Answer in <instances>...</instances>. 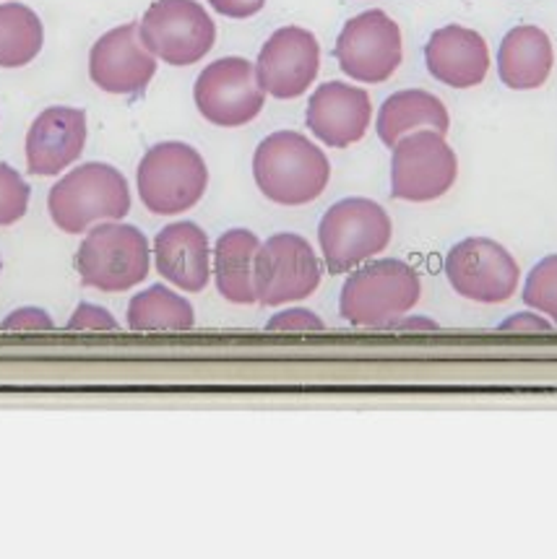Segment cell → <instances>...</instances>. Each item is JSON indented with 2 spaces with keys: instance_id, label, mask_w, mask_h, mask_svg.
Here are the masks:
<instances>
[{
  "instance_id": "484cf974",
  "label": "cell",
  "mask_w": 557,
  "mask_h": 559,
  "mask_svg": "<svg viewBox=\"0 0 557 559\" xmlns=\"http://www.w3.org/2000/svg\"><path fill=\"white\" fill-rule=\"evenodd\" d=\"M269 331H284V333H300V331H323V320L316 316V312L305 308H292L276 312L274 318L266 323Z\"/></svg>"
},
{
  "instance_id": "cb8c5ba5",
  "label": "cell",
  "mask_w": 557,
  "mask_h": 559,
  "mask_svg": "<svg viewBox=\"0 0 557 559\" xmlns=\"http://www.w3.org/2000/svg\"><path fill=\"white\" fill-rule=\"evenodd\" d=\"M524 305L547 316L557 325V255L542 258L529 271L524 284Z\"/></svg>"
},
{
  "instance_id": "83f0119b",
  "label": "cell",
  "mask_w": 557,
  "mask_h": 559,
  "mask_svg": "<svg viewBox=\"0 0 557 559\" xmlns=\"http://www.w3.org/2000/svg\"><path fill=\"white\" fill-rule=\"evenodd\" d=\"M3 331H52V320L39 308H22L11 312L0 325Z\"/></svg>"
},
{
  "instance_id": "277c9868",
  "label": "cell",
  "mask_w": 557,
  "mask_h": 559,
  "mask_svg": "<svg viewBox=\"0 0 557 559\" xmlns=\"http://www.w3.org/2000/svg\"><path fill=\"white\" fill-rule=\"evenodd\" d=\"M141 203L156 216L186 214L209 188V167L193 146L165 141L149 148L135 173Z\"/></svg>"
},
{
  "instance_id": "e0dca14e",
  "label": "cell",
  "mask_w": 557,
  "mask_h": 559,
  "mask_svg": "<svg viewBox=\"0 0 557 559\" xmlns=\"http://www.w3.org/2000/svg\"><path fill=\"white\" fill-rule=\"evenodd\" d=\"M425 66L432 79L451 88H472L490 71V50L479 32L448 24L430 34L425 45Z\"/></svg>"
},
{
  "instance_id": "ac0fdd59",
  "label": "cell",
  "mask_w": 557,
  "mask_h": 559,
  "mask_svg": "<svg viewBox=\"0 0 557 559\" xmlns=\"http://www.w3.org/2000/svg\"><path fill=\"white\" fill-rule=\"evenodd\" d=\"M154 263L167 284L199 295L212 278V248L199 224L173 222L156 235Z\"/></svg>"
},
{
  "instance_id": "9a60e30c",
  "label": "cell",
  "mask_w": 557,
  "mask_h": 559,
  "mask_svg": "<svg viewBox=\"0 0 557 559\" xmlns=\"http://www.w3.org/2000/svg\"><path fill=\"white\" fill-rule=\"evenodd\" d=\"M372 120V102L365 88L344 81H329L308 102V128L331 148H346L363 141Z\"/></svg>"
},
{
  "instance_id": "5b68a950",
  "label": "cell",
  "mask_w": 557,
  "mask_h": 559,
  "mask_svg": "<svg viewBox=\"0 0 557 559\" xmlns=\"http://www.w3.org/2000/svg\"><path fill=\"white\" fill-rule=\"evenodd\" d=\"M149 265H152V250L146 235L123 222L94 224L76 255L81 284L110 295L128 292L144 282Z\"/></svg>"
},
{
  "instance_id": "7a4b0ae2",
  "label": "cell",
  "mask_w": 557,
  "mask_h": 559,
  "mask_svg": "<svg viewBox=\"0 0 557 559\" xmlns=\"http://www.w3.org/2000/svg\"><path fill=\"white\" fill-rule=\"evenodd\" d=\"M423 297V282L410 263L386 258L346 278L339 295V312L355 329H389L393 320L414 310Z\"/></svg>"
},
{
  "instance_id": "6da1fadb",
  "label": "cell",
  "mask_w": 557,
  "mask_h": 559,
  "mask_svg": "<svg viewBox=\"0 0 557 559\" xmlns=\"http://www.w3.org/2000/svg\"><path fill=\"white\" fill-rule=\"evenodd\" d=\"M256 186L278 206H305L329 188L331 162L303 133L276 131L253 154Z\"/></svg>"
},
{
  "instance_id": "7c38bea8",
  "label": "cell",
  "mask_w": 557,
  "mask_h": 559,
  "mask_svg": "<svg viewBox=\"0 0 557 559\" xmlns=\"http://www.w3.org/2000/svg\"><path fill=\"white\" fill-rule=\"evenodd\" d=\"M334 56L349 79L383 84L402 66V29L386 11H365L344 24Z\"/></svg>"
},
{
  "instance_id": "1f68e13d",
  "label": "cell",
  "mask_w": 557,
  "mask_h": 559,
  "mask_svg": "<svg viewBox=\"0 0 557 559\" xmlns=\"http://www.w3.org/2000/svg\"><path fill=\"white\" fill-rule=\"evenodd\" d=\"M0 265H3V263H0Z\"/></svg>"
},
{
  "instance_id": "f1b7e54d",
  "label": "cell",
  "mask_w": 557,
  "mask_h": 559,
  "mask_svg": "<svg viewBox=\"0 0 557 559\" xmlns=\"http://www.w3.org/2000/svg\"><path fill=\"white\" fill-rule=\"evenodd\" d=\"M555 323L547 316H536V312H515L498 325L500 333H547L553 331Z\"/></svg>"
},
{
  "instance_id": "30bf717a",
  "label": "cell",
  "mask_w": 557,
  "mask_h": 559,
  "mask_svg": "<svg viewBox=\"0 0 557 559\" xmlns=\"http://www.w3.org/2000/svg\"><path fill=\"white\" fill-rule=\"evenodd\" d=\"M446 278L469 302L500 305L519 292L521 269L500 242L490 237H466L448 250Z\"/></svg>"
},
{
  "instance_id": "8fae6325",
  "label": "cell",
  "mask_w": 557,
  "mask_h": 559,
  "mask_svg": "<svg viewBox=\"0 0 557 559\" xmlns=\"http://www.w3.org/2000/svg\"><path fill=\"white\" fill-rule=\"evenodd\" d=\"M193 99L212 126L240 128L253 122L266 105L256 66L246 58H220L195 79Z\"/></svg>"
},
{
  "instance_id": "4fadbf2b",
  "label": "cell",
  "mask_w": 557,
  "mask_h": 559,
  "mask_svg": "<svg viewBox=\"0 0 557 559\" xmlns=\"http://www.w3.org/2000/svg\"><path fill=\"white\" fill-rule=\"evenodd\" d=\"M321 68V45L303 26H282L263 43L256 60L258 84L274 99H297Z\"/></svg>"
},
{
  "instance_id": "8992f818",
  "label": "cell",
  "mask_w": 557,
  "mask_h": 559,
  "mask_svg": "<svg viewBox=\"0 0 557 559\" xmlns=\"http://www.w3.org/2000/svg\"><path fill=\"white\" fill-rule=\"evenodd\" d=\"M391 237V216L370 198H344L325 211L318 224V245L331 274H346L380 255Z\"/></svg>"
},
{
  "instance_id": "4dcf8cb0",
  "label": "cell",
  "mask_w": 557,
  "mask_h": 559,
  "mask_svg": "<svg viewBox=\"0 0 557 559\" xmlns=\"http://www.w3.org/2000/svg\"><path fill=\"white\" fill-rule=\"evenodd\" d=\"M389 329H393V331H435V329H438V323H435V320H430V318H406V316H402L399 320H393Z\"/></svg>"
},
{
  "instance_id": "ba28073f",
  "label": "cell",
  "mask_w": 557,
  "mask_h": 559,
  "mask_svg": "<svg viewBox=\"0 0 557 559\" xmlns=\"http://www.w3.org/2000/svg\"><path fill=\"white\" fill-rule=\"evenodd\" d=\"M139 32L154 58L178 68L199 63L216 43V24L195 0H154Z\"/></svg>"
},
{
  "instance_id": "d4e9b609",
  "label": "cell",
  "mask_w": 557,
  "mask_h": 559,
  "mask_svg": "<svg viewBox=\"0 0 557 559\" xmlns=\"http://www.w3.org/2000/svg\"><path fill=\"white\" fill-rule=\"evenodd\" d=\"M32 190L11 165H0V227L24 219Z\"/></svg>"
},
{
  "instance_id": "603a6c76",
  "label": "cell",
  "mask_w": 557,
  "mask_h": 559,
  "mask_svg": "<svg viewBox=\"0 0 557 559\" xmlns=\"http://www.w3.org/2000/svg\"><path fill=\"white\" fill-rule=\"evenodd\" d=\"M45 29L39 16L24 3L0 5V68H24L39 56Z\"/></svg>"
},
{
  "instance_id": "44dd1931",
  "label": "cell",
  "mask_w": 557,
  "mask_h": 559,
  "mask_svg": "<svg viewBox=\"0 0 557 559\" xmlns=\"http://www.w3.org/2000/svg\"><path fill=\"white\" fill-rule=\"evenodd\" d=\"M261 240L250 229H229L214 245L212 274L220 295L233 305H256V255Z\"/></svg>"
},
{
  "instance_id": "ffe728a7",
  "label": "cell",
  "mask_w": 557,
  "mask_h": 559,
  "mask_svg": "<svg viewBox=\"0 0 557 559\" xmlns=\"http://www.w3.org/2000/svg\"><path fill=\"white\" fill-rule=\"evenodd\" d=\"M448 128H451V118H448L446 105L425 88H404V92L391 94L380 105L376 120L378 139L389 148L414 131H438L446 135Z\"/></svg>"
},
{
  "instance_id": "d6986e66",
  "label": "cell",
  "mask_w": 557,
  "mask_h": 559,
  "mask_svg": "<svg viewBox=\"0 0 557 559\" xmlns=\"http://www.w3.org/2000/svg\"><path fill=\"white\" fill-rule=\"evenodd\" d=\"M555 66L553 39L534 24L513 26L498 50V76L513 92H534L545 86Z\"/></svg>"
},
{
  "instance_id": "7402d4cb",
  "label": "cell",
  "mask_w": 557,
  "mask_h": 559,
  "mask_svg": "<svg viewBox=\"0 0 557 559\" xmlns=\"http://www.w3.org/2000/svg\"><path fill=\"white\" fill-rule=\"evenodd\" d=\"M128 325L133 331H190L195 325V312L178 292L154 284L131 299Z\"/></svg>"
},
{
  "instance_id": "4316f807",
  "label": "cell",
  "mask_w": 557,
  "mask_h": 559,
  "mask_svg": "<svg viewBox=\"0 0 557 559\" xmlns=\"http://www.w3.org/2000/svg\"><path fill=\"white\" fill-rule=\"evenodd\" d=\"M68 329L71 331H115L118 329V320H115L105 308H97L92 302H81V308L73 312L68 320Z\"/></svg>"
},
{
  "instance_id": "52a82bcc",
  "label": "cell",
  "mask_w": 557,
  "mask_h": 559,
  "mask_svg": "<svg viewBox=\"0 0 557 559\" xmlns=\"http://www.w3.org/2000/svg\"><path fill=\"white\" fill-rule=\"evenodd\" d=\"M391 195L406 203L443 198L459 177L457 152L438 131H414L391 148Z\"/></svg>"
},
{
  "instance_id": "2e32d148",
  "label": "cell",
  "mask_w": 557,
  "mask_h": 559,
  "mask_svg": "<svg viewBox=\"0 0 557 559\" xmlns=\"http://www.w3.org/2000/svg\"><path fill=\"white\" fill-rule=\"evenodd\" d=\"M86 146V112L79 107H47L26 133V169L56 177L73 165Z\"/></svg>"
},
{
  "instance_id": "5bb4252c",
  "label": "cell",
  "mask_w": 557,
  "mask_h": 559,
  "mask_svg": "<svg viewBox=\"0 0 557 559\" xmlns=\"http://www.w3.org/2000/svg\"><path fill=\"white\" fill-rule=\"evenodd\" d=\"M156 73V58L146 50L139 24L115 26L94 43L90 76L94 86L118 97L144 94Z\"/></svg>"
},
{
  "instance_id": "f546056e",
  "label": "cell",
  "mask_w": 557,
  "mask_h": 559,
  "mask_svg": "<svg viewBox=\"0 0 557 559\" xmlns=\"http://www.w3.org/2000/svg\"><path fill=\"white\" fill-rule=\"evenodd\" d=\"M209 5L227 19H250L263 11L266 0H209Z\"/></svg>"
},
{
  "instance_id": "3957f363",
  "label": "cell",
  "mask_w": 557,
  "mask_h": 559,
  "mask_svg": "<svg viewBox=\"0 0 557 559\" xmlns=\"http://www.w3.org/2000/svg\"><path fill=\"white\" fill-rule=\"evenodd\" d=\"M47 211L66 235H84L94 224L126 219L131 211V190L118 169L90 162L52 186Z\"/></svg>"
},
{
  "instance_id": "9c48e42d",
  "label": "cell",
  "mask_w": 557,
  "mask_h": 559,
  "mask_svg": "<svg viewBox=\"0 0 557 559\" xmlns=\"http://www.w3.org/2000/svg\"><path fill=\"white\" fill-rule=\"evenodd\" d=\"M323 269L312 245L300 235L282 231L261 242L256 255L258 305L278 308L295 305L316 295Z\"/></svg>"
}]
</instances>
